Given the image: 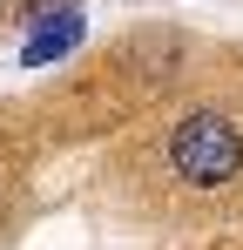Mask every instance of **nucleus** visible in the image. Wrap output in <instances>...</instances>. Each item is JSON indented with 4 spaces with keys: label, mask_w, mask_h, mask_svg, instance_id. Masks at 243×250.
<instances>
[{
    "label": "nucleus",
    "mask_w": 243,
    "mask_h": 250,
    "mask_svg": "<svg viewBox=\"0 0 243 250\" xmlns=\"http://www.w3.org/2000/svg\"><path fill=\"white\" fill-rule=\"evenodd\" d=\"M169 176L182 189H230L243 176V128L223 108H189L169 128Z\"/></svg>",
    "instance_id": "f257e3e1"
},
{
    "label": "nucleus",
    "mask_w": 243,
    "mask_h": 250,
    "mask_svg": "<svg viewBox=\"0 0 243 250\" xmlns=\"http://www.w3.org/2000/svg\"><path fill=\"white\" fill-rule=\"evenodd\" d=\"M81 41H88V21H81V7H54V14H34V34L20 41V68L68 61Z\"/></svg>",
    "instance_id": "f03ea898"
},
{
    "label": "nucleus",
    "mask_w": 243,
    "mask_h": 250,
    "mask_svg": "<svg viewBox=\"0 0 243 250\" xmlns=\"http://www.w3.org/2000/svg\"><path fill=\"white\" fill-rule=\"evenodd\" d=\"M182 54H189L182 34H142V41H128V61H142L149 82H169V75L182 68Z\"/></svg>",
    "instance_id": "7ed1b4c3"
}]
</instances>
